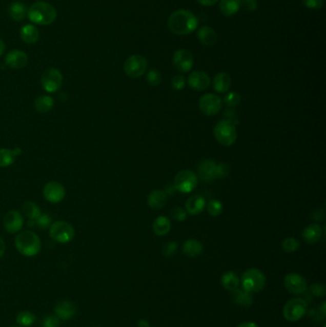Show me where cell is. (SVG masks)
I'll return each instance as SVG.
<instances>
[{
	"mask_svg": "<svg viewBox=\"0 0 326 327\" xmlns=\"http://www.w3.org/2000/svg\"><path fill=\"white\" fill-rule=\"evenodd\" d=\"M216 165L212 159L203 160L198 167V176L204 182H212L215 180Z\"/></svg>",
	"mask_w": 326,
	"mask_h": 327,
	"instance_id": "d6986e66",
	"label": "cell"
},
{
	"mask_svg": "<svg viewBox=\"0 0 326 327\" xmlns=\"http://www.w3.org/2000/svg\"><path fill=\"white\" fill-rule=\"evenodd\" d=\"M197 37L200 43L206 46H213L218 40V36L216 32L211 27H202L197 32Z\"/></svg>",
	"mask_w": 326,
	"mask_h": 327,
	"instance_id": "603a6c76",
	"label": "cell"
},
{
	"mask_svg": "<svg viewBox=\"0 0 326 327\" xmlns=\"http://www.w3.org/2000/svg\"><path fill=\"white\" fill-rule=\"evenodd\" d=\"M310 291L315 297H324L326 294L325 286L320 283H315L310 287Z\"/></svg>",
	"mask_w": 326,
	"mask_h": 327,
	"instance_id": "f6af8a7d",
	"label": "cell"
},
{
	"mask_svg": "<svg viewBox=\"0 0 326 327\" xmlns=\"http://www.w3.org/2000/svg\"><path fill=\"white\" fill-rule=\"evenodd\" d=\"M186 86V79L183 76L177 75L175 77H173L171 79V87L176 90V91H181L183 90Z\"/></svg>",
	"mask_w": 326,
	"mask_h": 327,
	"instance_id": "7bdbcfd3",
	"label": "cell"
},
{
	"mask_svg": "<svg viewBox=\"0 0 326 327\" xmlns=\"http://www.w3.org/2000/svg\"><path fill=\"white\" fill-rule=\"evenodd\" d=\"M206 200L201 195H193L186 202V212L191 215L200 214L205 209Z\"/></svg>",
	"mask_w": 326,
	"mask_h": 327,
	"instance_id": "ffe728a7",
	"label": "cell"
},
{
	"mask_svg": "<svg viewBox=\"0 0 326 327\" xmlns=\"http://www.w3.org/2000/svg\"><path fill=\"white\" fill-rule=\"evenodd\" d=\"M55 312L59 320H68L76 315L77 307L70 300H62L55 306Z\"/></svg>",
	"mask_w": 326,
	"mask_h": 327,
	"instance_id": "ac0fdd59",
	"label": "cell"
},
{
	"mask_svg": "<svg viewBox=\"0 0 326 327\" xmlns=\"http://www.w3.org/2000/svg\"><path fill=\"white\" fill-rule=\"evenodd\" d=\"M138 326L139 327H149V323L148 320H140L138 322Z\"/></svg>",
	"mask_w": 326,
	"mask_h": 327,
	"instance_id": "9f6ffc18",
	"label": "cell"
},
{
	"mask_svg": "<svg viewBox=\"0 0 326 327\" xmlns=\"http://www.w3.org/2000/svg\"><path fill=\"white\" fill-rule=\"evenodd\" d=\"M284 286L286 290L294 294L300 295L303 294L307 289V281L304 277L297 273H290L284 277Z\"/></svg>",
	"mask_w": 326,
	"mask_h": 327,
	"instance_id": "7c38bea8",
	"label": "cell"
},
{
	"mask_svg": "<svg viewBox=\"0 0 326 327\" xmlns=\"http://www.w3.org/2000/svg\"><path fill=\"white\" fill-rule=\"evenodd\" d=\"M149 327H150V326H149Z\"/></svg>",
	"mask_w": 326,
	"mask_h": 327,
	"instance_id": "91938a15",
	"label": "cell"
},
{
	"mask_svg": "<svg viewBox=\"0 0 326 327\" xmlns=\"http://www.w3.org/2000/svg\"><path fill=\"white\" fill-rule=\"evenodd\" d=\"M23 216L17 211L8 212L3 219V225L5 230L10 234L18 233L23 227Z\"/></svg>",
	"mask_w": 326,
	"mask_h": 327,
	"instance_id": "9a60e30c",
	"label": "cell"
},
{
	"mask_svg": "<svg viewBox=\"0 0 326 327\" xmlns=\"http://www.w3.org/2000/svg\"><path fill=\"white\" fill-rule=\"evenodd\" d=\"M188 83L193 90L203 91L211 85V78L205 72L194 71L190 74L188 78Z\"/></svg>",
	"mask_w": 326,
	"mask_h": 327,
	"instance_id": "2e32d148",
	"label": "cell"
},
{
	"mask_svg": "<svg viewBox=\"0 0 326 327\" xmlns=\"http://www.w3.org/2000/svg\"><path fill=\"white\" fill-rule=\"evenodd\" d=\"M172 62L178 71L182 73L191 71L193 67V57L192 54L185 49L176 51L172 58Z\"/></svg>",
	"mask_w": 326,
	"mask_h": 327,
	"instance_id": "5bb4252c",
	"label": "cell"
},
{
	"mask_svg": "<svg viewBox=\"0 0 326 327\" xmlns=\"http://www.w3.org/2000/svg\"><path fill=\"white\" fill-rule=\"evenodd\" d=\"M177 249V243L174 241H170L169 242V243H167V244L164 246L162 252H163L164 256H166V257H171V256H173L175 255Z\"/></svg>",
	"mask_w": 326,
	"mask_h": 327,
	"instance_id": "b9f144b4",
	"label": "cell"
},
{
	"mask_svg": "<svg viewBox=\"0 0 326 327\" xmlns=\"http://www.w3.org/2000/svg\"><path fill=\"white\" fill-rule=\"evenodd\" d=\"M51 222L52 218L49 214H40V216L35 220V225H37V227L40 229H47L51 225Z\"/></svg>",
	"mask_w": 326,
	"mask_h": 327,
	"instance_id": "ee69618b",
	"label": "cell"
},
{
	"mask_svg": "<svg viewBox=\"0 0 326 327\" xmlns=\"http://www.w3.org/2000/svg\"><path fill=\"white\" fill-rule=\"evenodd\" d=\"M241 100V95L238 92L233 91V92L228 93L227 95H225L222 103H224L226 105V107H229V108H233V107L239 106Z\"/></svg>",
	"mask_w": 326,
	"mask_h": 327,
	"instance_id": "8d00e7d4",
	"label": "cell"
},
{
	"mask_svg": "<svg viewBox=\"0 0 326 327\" xmlns=\"http://www.w3.org/2000/svg\"><path fill=\"white\" fill-rule=\"evenodd\" d=\"M50 236L58 243H68L75 236V230L66 221H57L50 225Z\"/></svg>",
	"mask_w": 326,
	"mask_h": 327,
	"instance_id": "52a82bcc",
	"label": "cell"
},
{
	"mask_svg": "<svg viewBox=\"0 0 326 327\" xmlns=\"http://www.w3.org/2000/svg\"><path fill=\"white\" fill-rule=\"evenodd\" d=\"M221 283L226 290L233 292L238 288L240 284V280L235 273L229 271L221 277Z\"/></svg>",
	"mask_w": 326,
	"mask_h": 327,
	"instance_id": "f546056e",
	"label": "cell"
},
{
	"mask_svg": "<svg viewBox=\"0 0 326 327\" xmlns=\"http://www.w3.org/2000/svg\"><path fill=\"white\" fill-rule=\"evenodd\" d=\"M213 134L216 141L225 147L233 146L237 139V131L235 126L228 120L218 121L214 127Z\"/></svg>",
	"mask_w": 326,
	"mask_h": 327,
	"instance_id": "5b68a950",
	"label": "cell"
},
{
	"mask_svg": "<svg viewBox=\"0 0 326 327\" xmlns=\"http://www.w3.org/2000/svg\"><path fill=\"white\" fill-rule=\"evenodd\" d=\"M22 154V150L15 148L14 150L3 149L0 150V168H6L14 163L16 157Z\"/></svg>",
	"mask_w": 326,
	"mask_h": 327,
	"instance_id": "83f0119b",
	"label": "cell"
},
{
	"mask_svg": "<svg viewBox=\"0 0 326 327\" xmlns=\"http://www.w3.org/2000/svg\"><path fill=\"white\" fill-rule=\"evenodd\" d=\"M11 327H21V326H16V325H14V326H11Z\"/></svg>",
	"mask_w": 326,
	"mask_h": 327,
	"instance_id": "680465c9",
	"label": "cell"
},
{
	"mask_svg": "<svg viewBox=\"0 0 326 327\" xmlns=\"http://www.w3.org/2000/svg\"><path fill=\"white\" fill-rule=\"evenodd\" d=\"M237 327H259L255 322H251V321H245V322H242Z\"/></svg>",
	"mask_w": 326,
	"mask_h": 327,
	"instance_id": "11a10c76",
	"label": "cell"
},
{
	"mask_svg": "<svg viewBox=\"0 0 326 327\" xmlns=\"http://www.w3.org/2000/svg\"><path fill=\"white\" fill-rule=\"evenodd\" d=\"M241 6L248 12H253L257 8L256 0H241Z\"/></svg>",
	"mask_w": 326,
	"mask_h": 327,
	"instance_id": "c3c4849f",
	"label": "cell"
},
{
	"mask_svg": "<svg viewBox=\"0 0 326 327\" xmlns=\"http://www.w3.org/2000/svg\"><path fill=\"white\" fill-rule=\"evenodd\" d=\"M43 195L50 203H59L65 197V189L60 183L51 181L44 186Z\"/></svg>",
	"mask_w": 326,
	"mask_h": 327,
	"instance_id": "4fadbf2b",
	"label": "cell"
},
{
	"mask_svg": "<svg viewBox=\"0 0 326 327\" xmlns=\"http://www.w3.org/2000/svg\"><path fill=\"white\" fill-rule=\"evenodd\" d=\"M240 282L243 290L250 293H258L266 285V277L261 271L251 268L243 273Z\"/></svg>",
	"mask_w": 326,
	"mask_h": 327,
	"instance_id": "277c9868",
	"label": "cell"
},
{
	"mask_svg": "<svg viewBox=\"0 0 326 327\" xmlns=\"http://www.w3.org/2000/svg\"><path fill=\"white\" fill-rule=\"evenodd\" d=\"M170 217L172 219H174L177 222H183V221L187 219L188 217V213L186 212V210H184L183 208L181 207H176V208H173L170 210Z\"/></svg>",
	"mask_w": 326,
	"mask_h": 327,
	"instance_id": "ab89813d",
	"label": "cell"
},
{
	"mask_svg": "<svg viewBox=\"0 0 326 327\" xmlns=\"http://www.w3.org/2000/svg\"><path fill=\"white\" fill-rule=\"evenodd\" d=\"M28 64L27 55L21 50L9 52L5 57V64L12 69H22Z\"/></svg>",
	"mask_w": 326,
	"mask_h": 327,
	"instance_id": "e0dca14e",
	"label": "cell"
},
{
	"mask_svg": "<svg viewBox=\"0 0 326 327\" xmlns=\"http://www.w3.org/2000/svg\"><path fill=\"white\" fill-rule=\"evenodd\" d=\"M281 247L285 253L292 254V253H295L299 249L300 242L295 237H287L282 241Z\"/></svg>",
	"mask_w": 326,
	"mask_h": 327,
	"instance_id": "d590c367",
	"label": "cell"
},
{
	"mask_svg": "<svg viewBox=\"0 0 326 327\" xmlns=\"http://www.w3.org/2000/svg\"><path fill=\"white\" fill-rule=\"evenodd\" d=\"M9 14L14 22H22L27 14V9L22 2H14L9 7Z\"/></svg>",
	"mask_w": 326,
	"mask_h": 327,
	"instance_id": "1f68e13d",
	"label": "cell"
},
{
	"mask_svg": "<svg viewBox=\"0 0 326 327\" xmlns=\"http://www.w3.org/2000/svg\"><path fill=\"white\" fill-rule=\"evenodd\" d=\"M231 85H232V80L230 76L226 73H223V72L218 73L213 78V89L220 94L227 93L231 87Z\"/></svg>",
	"mask_w": 326,
	"mask_h": 327,
	"instance_id": "cb8c5ba5",
	"label": "cell"
},
{
	"mask_svg": "<svg viewBox=\"0 0 326 327\" xmlns=\"http://www.w3.org/2000/svg\"><path fill=\"white\" fill-rule=\"evenodd\" d=\"M314 220L320 221L323 220L324 218V211L322 209H316L312 214H311Z\"/></svg>",
	"mask_w": 326,
	"mask_h": 327,
	"instance_id": "f907efd6",
	"label": "cell"
},
{
	"mask_svg": "<svg viewBox=\"0 0 326 327\" xmlns=\"http://www.w3.org/2000/svg\"><path fill=\"white\" fill-rule=\"evenodd\" d=\"M224 115L227 117L228 120L229 121H231V122H233L234 126L235 125H237L239 121H238V116L236 115L235 113V111H234V109H226V111H225V113Z\"/></svg>",
	"mask_w": 326,
	"mask_h": 327,
	"instance_id": "681fc988",
	"label": "cell"
},
{
	"mask_svg": "<svg viewBox=\"0 0 326 327\" xmlns=\"http://www.w3.org/2000/svg\"><path fill=\"white\" fill-rule=\"evenodd\" d=\"M5 251H6V245H5V242H4V240L0 237V258H1L2 256H4Z\"/></svg>",
	"mask_w": 326,
	"mask_h": 327,
	"instance_id": "db71d44e",
	"label": "cell"
},
{
	"mask_svg": "<svg viewBox=\"0 0 326 327\" xmlns=\"http://www.w3.org/2000/svg\"><path fill=\"white\" fill-rule=\"evenodd\" d=\"M36 320V316L30 311H22L16 316V322L21 327H31Z\"/></svg>",
	"mask_w": 326,
	"mask_h": 327,
	"instance_id": "e575fe53",
	"label": "cell"
},
{
	"mask_svg": "<svg viewBox=\"0 0 326 327\" xmlns=\"http://www.w3.org/2000/svg\"><path fill=\"white\" fill-rule=\"evenodd\" d=\"M322 236V229L319 224H311L308 225L302 231V238L308 244H315L320 240Z\"/></svg>",
	"mask_w": 326,
	"mask_h": 327,
	"instance_id": "44dd1931",
	"label": "cell"
},
{
	"mask_svg": "<svg viewBox=\"0 0 326 327\" xmlns=\"http://www.w3.org/2000/svg\"><path fill=\"white\" fill-rule=\"evenodd\" d=\"M197 1L204 6H212V5H214L215 3H217L219 0H197Z\"/></svg>",
	"mask_w": 326,
	"mask_h": 327,
	"instance_id": "816d5d0a",
	"label": "cell"
},
{
	"mask_svg": "<svg viewBox=\"0 0 326 327\" xmlns=\"http://www.w3.org/2000/svg\"><path fill=\"white\" fill-rule=\"evenodd\" d=\"M153 233L158 236L168 235L171 230V222L170 219L164 215L157 217L152 225Z\"/></svg>",
	"mask_w": 326,
	"mask_h": 327,
	"instance_id": "484cf974",
	"label": "cell"
},
{
	"mask_svg": "<svg viewBox=\"0 0 326 327\" xmlns=\"http://www.w3.org/2000/svg\"><path fill=\"white\" fill-rule=\"evenodd\" d=\"M303 4L308 9L319 10L323 6V0H302Z\"/></svg>",
	"mask_w": 326,
	"mask_h": 327,
	"instance_id": "7dc6e473",
	"label": "cell"
},
{
	"mask_svg": "<svg viewBox=\"0 0 326 327\" xmlns=\"http://www.w3.org/2000/svg\"><path fill=\"white\" fill-rule=\"evenodd\" d=\"M207 211L209 214L213 217H217L223 212V204L219 200H211L207 205Z\"/></svg>",
	"mask_w": 326,
	"mask_h": 327,
	"instance_id": "74e56055",
	"label": "cell"
},
{
	"mask_svg": "<svg viewBox=\"0 0 326 327\" xmlns=\"http://www.w3.org/2000/svg\"><path fill=\"white\" fill-rule=\"evenodd\" d=\"M148 68V60L141 55H133L126 60L124 69L130 78H140Z\"/></svg>",
	"mask_w": 326,
	"mask_h": 327,
	"instance_id": "9c48e42d",
	"label": "cell"
},
{
	"mask_svg": "<svg viewBox=\"0 0 326 327\" xmlns=\"http://www.w3.org/2000/svg\"><path fill=\"white\" fill-rule=\"evenodd\" d=\"M240 7L241 0H220V11L226 16H232L236 14Z\"/></svg>",
	"mask_w": 326,
	"mask_h": 327,
	"instance_id": "f1b7e54d",
	"label": "cell"
},
{
	"mask_svg": "<svg viewBox=\"0 0 326 327\" xmlns=\"http://www.w3.org/2000/svg\"><path fill=\"white\" fill-rule=\"evenodd\" d=\"M198 26V21L192 12L178 10L171 14L169 19V28L176 35L184 36L192 33Z\"/></svg>",
	"mask_w": 326,
	"mask_h": 327,
	"instance_id": "6da1fadb",
	"label": "cell"
},
{
	"mask_svg": "<svg viewBox=\"0 0 326 327\" xmlns=\"http://www.w3.org/2000/svg\"><path fill=\"white\" fill-rule=\"evenodd\" d=\"M29 19L39 25H50L57 18V10L47 2H36L27 11Z\"/></svg>",
	"mask_w": 326,
	"mask_h": 327,
	"instance_id": "3957f363",
	"label": "cell"
},
{
	"mask_svg": "<svg viewBox=\"0 0 326 327\" xmlns=\"http://www.w3.org/2000/svg\"><path fill=\"white\" fill-rule=\"evenodd\" d=\"M168 195L162 190L150 192L148 196V205L152 210H161L167 204Z\"/></svg>",
	"mask_w": 326,
	"mask_h": 327,
	"instance_id": "7402d4cb",
	"label": "cell"
},
{
	"mask_svg": "<svg viewBox=\"0 0 326 327\" xmlns=\"http://www.w3.org/2000/svg\"><path fill=\"white\" fill-rule=\"evenodd\" d=\"M21 36L22 39L27 44H33L36 43L39 37L38 30L32 24L24 25L21 31Z\"/></svg>",
	"mask_w": 326,
	"mask_h": 327,
	"instance_id": "4dcf8cb0",
	"label": "cell"
},
{
	"mask_svg": "<svg viewBox=\"0 0 326 327\" xmlns=\"http://www.w3.org/2000/svg\"><path fill=\"white\" fill-rule=\"evenodd\" d=\"M63 74L57 68H49L42 76V86L45 91L57 92L63 85Z\"/></svg>",
	"mask_w": 326,
	"mask_h": 327,
	"instance_id": "8fae6325",
	"label": "cell"
},
{
	"mask_svg": "<svg viewBox=\"0 0 326 327\" xmlns=\"http://www.w3.org/2000/svg\"><path fill=\"white\" fill-rule=\"evenodd\" d=\"M203 244L196 239H189L185 241L182 251L185 256L189 257H197L203 253Z\"/></svg>",
	"mask_w": 326,
	"mask_h": 327,
	"instance_id": "d4e9b609",
	"label": "cell"
},
{
	"mask_svg": "<svg viewBox=\"0 0 326 327\" xmlns=\"http://www.w3.org/2000/svg\"><path fill=\"white\" fill-rule=\"evenodd\" d=\"M175 191H176V190H175L174 186L172 184V185L167 186L164 192L167 193V195H172V194H174V192H175Z\"/></svg>",
	"mask_w": 326,
	"mask_h": 327,
	"instance_id": "f5cc1de1",
	"label": "cell"
},
{
	"mask_svg": "<svg viewBox=\"0 0 326 327\" xmlns=\"http://www.w3.org/2000/svg\"><path fill=\"white\" fill-rule=\"evenodd\" d=\"M222 100L218 95L208 93L203 95L199 100V108L206 116H214L222 108Z\"/></svg>",
	"mask_w": 326,
	"mask_h": 327,
	"instance_id": "30bf717a",
	"label": "cell"
},
{
	"mask_svg": "<svg viewBox=\"0 0 326 327\" xmlns=\"http://www.w3.org/2000/svg\"><path fill=\"white\" fill-rule=\"evenodd\" d=\"M16 250L25 256H35L40 252L42 241L38 235L31 231H23L15 236Z\"/></svg>",
	"mask_w": 326,
	"mask_h": 327,
	"instance_id": "7a4b0ae2",
	"label": "cell"
},
{
	"mask_svg": "<svg viewBox=\"0 0 326 327\" xmlns=\"http://www.w3.org/2000/svg\"><path fill=\"white\" fill-rule=\"evenodd\" d=\"M230 173V167L227 163H220L216 165L215 169V179H224Z\"/></svg>",
	"mask_w": 326,
	"mask_h": 327,
	"instance_id": "60d3db41",
	"label": "cell"
},
{
	"mask_svg": "<svg viewBox=\"0 0 326 327\" xmlns=\"http://www.w3.org/2000/svg\"><path fill=\"white\" fill-rule=\"evenodd\" d=\"M22 211L24 214L29 218V220H36L37 217L40 216V209L36 205V203L27 201L23 204Z\"/></svg>",
	"mask_w": 326,
	"mask_h": 327,
	"instance_id": "836d02e7",
	"label": "cell"
},
{
	"mask_svg": "<svg viewBox=\"0 0 326 327\" xmlns=\"http://www.w3.org/2000/svg\"><path fill=\"white\" fill-rule=\"evenodd\" d=\"M4 51H5V43L0 38V56L3 55Z\"/></svg>",
	"mask_w": 326,
	"mask_h": 327,
	"instance_id": "6f0895ef",
	"label": "cell"
},
{
	"mask_svg": "<svg viewBox=\"0 0 326 327\" xmlns=\"http://www.w3.org/2000/svg\"><path fill=\"white\" fill-rule=\"evenodd\" d=\"M147 80H148V84L149 86H159L161 84V80H162L161 73L154 68L150 69L147 75Z\"/></svg>",
	"mask_w": 326,
	"mask_h": 327,
	"instance_id": "f35d334b",
	"label": "cell"
},
{
	"mask_svg": "<svg viewBox=\"0 0 326 327\" xmlns=\"http://www.w3.org/2000/svg\"><path fill=\"white\" fill-rule=\"evenodd\" d=\"M233 293V299H234V303H236L237 305L243 306V307H249V306L253 304L254 298L252 293L245 291L243 289H236Z\"/></svg>",
	"mask_w": 326,
	"mask_h": 327,
	"instance_id": "4316f807",
	"label": "cell"
},
{
	"mask_svg": "<svg viewBox=\"0 0 326 327\" xmlns=\"http://www.w3.org/2000/svg\"><path fill=\"white\" fill-rule=\"evenodd\" d=\"M60 320L57 316H48L43 321V327H59Z\"/></svg>",
	"mask_w": 326,
	"mask_h": 327,
	"instance_id": "bcb514c9",
	"label": "cell"
},
{
	"mask_svg": "<svg viewBox=\"0 0 326 327\" xmlns=\"http://www.w3.org/2000/svg\"><path fill=\"white\" fill-rule=\"evenodd\" d=\"M308 311V303L301 298H294L288 300L283 307L284 319L288 321H298L302 319Z\"/></svg>",
	"mask_w": 326,
	"mask_h": 327,
	"instance_id": "8992f818",
	"label": "cell"
},
{
	"mask_svg": "<svg viewBox=\"0 0 326 327\" xmlns=\"http://www.w3.org/2000/svg\"><path fill=\"white\" fill-rule=\"evenodd\" d=\"M54 107V99L50 96H40L35 100V108L39 113H47Z\"/></svg>",
	"mask_w": 326,
	"mask_h": 327,
	"instance_id": "d6a6232c",
	"label": "cell"
},
{
	"mask_svg": "<svg viewBox=\"0 0 326 327\" xmlns=\"http://www.w3.org/2000/svg\"><path fill=\"white\" fill-rule=\"evenodd\" d=\"M198 183V179L196 174L192 171L184 170L179 171L177 175L174 178L173 186L177 192L182 193L192 192Z\"/></svg>",
	"mask_w": 326,
	"mask_h": 327,
	"instance_id": "ba28073f",
	"label": "cell"
}]
</instances>
